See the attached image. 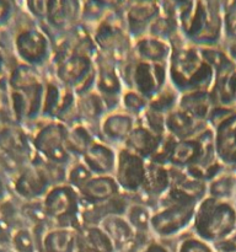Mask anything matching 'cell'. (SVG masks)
I'll return each instance as SVG.
<instances>
[{
	"label": "cell",
	"mask_w": 236,
	"mask_h": 252,
	"mask_svg": "<svg viewBox=\"0 0 236 252\" xmlns=\"http://www.w3.org/2000/svg\"><path fill=\"white\" fill-rule=\"evenodd\" d=\"M142 252H171L170 249L162 243L161 240H157V239H152Z\"/></svg>",
	"instance_id": "obj_40"
},
{
	"label": "cell",
	"mask_w": 236,
	"mask_h": 252,
	"mask_svg": "<svg viewBox=\"0 0 236 252\" xmlns=\"http://www.w3.org/2000/svg\"><path fill=\"white\" fill-rule=\"evenodd\" d=\"M92 176V172L84 164L83 160L76 159L70 162L66 170V184L79 191Z\"/></svg>",
	"instance_id": "obj_33"
},
{
	"label": "cell",
	"mask_w": 236,
	"mask_h": 252,
	"mask_svg": "<svg viewBox=\"0 0 236 252\" xmlns=\"http://www.w3.org/2000/svg\"><path fill=\"white\" fill-rule=\"evenodd\" d=\"M117 148L96 138L81 160L88 167L92 175L113 176L117 164Z\"/></svg>",
	"instance_id": "obj_15"
},
{
	"label": "cell",
	"mask_w": 236,
	"mask_h": 252,
	"mask_svg": "<svg viewBox=\"0 0 236 252\" xmlns=\"http://www.w3.org/2000/svg\"><path fill=\"white\" fill-rule=\"evenodd\" d=\"M130 197L120 193L108 201L90 207H83L81 224L86 225H100L101 221L111 216H124L130 204Z\"/></svg>",
	"instance_id": "obj_20"
},
{
	"label": "cell",
	"mask_w": 236,
	"mask_h": 252,
	"mask_svg": "<svg viewBox=\"0 0 236 252\" xmlns=\"http://www.w3.org/2000/svg\"><path fill=\"white\" fill-rule=\"evenodd\" d=\"M160 14V6L154 0L133 4L125 15V29L133 41L148 34L150 25Z\"/></svg>",
	"instance_id": "obj_18"
},
{
	"label": "cell",
	"mask_w": 236,
	"mask_h": 252,
	"mask_svg": "<svg viewBox=\"0 0 236 252\" xmlns=\"http://www.w3.org/2000/svg\"><path fill=\"white\" fill-rule=\"evenodd\" d=\"M92 38L98 52L118 64L133 53V38L117 20H101Z\"/></svg>",
	"instance_id": "obj_7"
},
{
	"label": "cell",
	"mask_w": 236,
	"mask_h": 252,
	"mask_svg": "<svg viewBox=\"0 0 236 252\" xmlns=\"http://www.w3.org/2000/svg\"><path fill=\"white\" fill-rule=\"evenodd\" d=\"M236 193V177L233 174L221 172L206 184V196L230 201Z\"/></svg>",
	"instance_id": "obj_28"
},
{
	"label": "cell",
	"mask_w": 236,
	"mask_h": 252,
	"mask_svg": "<svg viewBox=\"0 0 236 252\" xmlns=\"http://www.w3.org/2000/svg\"><path fill=\"white\" fill-rule=\"evenodd\" d=\"M53 75L61 86L73 90L76 95L95 89L96 69L93 57L85 53L69 54L53 64Z\"/></svg>",
	"instance_id": "obj_5"
},
{
	"label": "cell",
	"mask_w": 236,
	"mask_h": 252,
	"mask_svg": "<svg viewBox=\"0 0 236 252\" xmlns=\"http://www.w3.org/2000/svg\"><path fill=\"white\" fill-rule=\"evenodd\" d=\"M149 107V100L134 89H124L120 96L119 108L135 118H139Z\"/></svg>",
	"instance_id": "obj_32"
},
{
	"label": "cell",
	"mask_w": 236,
	"mask_h": 252,
	"mask_svg": "<svg viewBox=\"0 0 236 252\" xmlns=\"http://www.w3.org/2000/svg\"><path fill=\"white\" fill-rule=\"evenodd\" d=\"M78 192L83 207L95 206L123 193L115 177L97 175H93Z\"/></svg>",
	"instance_id": "obj_16"
},
{
	"label": "cell",
	"mask_w": 236,
	"mask_h": 252,
	"mask_svg": "<svg viewBox=\"0 0 236 252\" xmlns=\"http://www.w3.org/2000/svg\"><path fill=\"white\" fill-rule=\"evenodd\" d=\"M216 106L211 90H197L181 94L178 107L194 118L208 122L210 112Z\"/></svg>",
	"instance_id": "obj_23"
},
{
	"label": "cell",
	"mask_w": 236,
	"mask_h": 252,
	"mask_svg": "<svg viewBox=\"0 0 236 252\" xmlns=\"http://www.w3.org/2000/svg\"><path fill=\"white\" fill-rule=\"evenodd\" d=\"M53 187L42 160L34 154L29 165L17 174L14 181V192L25 201H38L43 198L48 189Z\"/></svg>",
	"instance_id": "obj_11"
},
{
	"label": "cell",
	"mask_w": 236,
	"mask_h": 252,
	"mask_svg": "<svg viewBox=\"0 0 236 252\" xmlns=\"http://www.w3.org/2000/svg\"><path fill=\"white\" fill-rule=\"evenodd\" d=\"M68 128L57 120H44L43 125L37 128L31 137L34 154L47 161L69 166L74 159L65 145Z\"/></svg>",
	"instance_id": "obj_6"
},
{
	"label": "cell",
	"mask_w": 236,
	"mask_h": 252,
	"mask_svg": "<svg viewBox=\"0 0 236 252\" xmlns=\"http://www.w3.org/2000/svg\"><path fill=\"white\" fill-rule=\"evenodd\" d=\"M12 243L20 252H31L34 249V235L29 229L20 228L12 236Z\"/></svg>",
	"instance_id": "obj_37"
},
{
	"label": "cell",
	"mask_w": 236,
	"mask_h": 252,
	"mask_svg": "<svg viewBox=\"0 0 236 252\" xmlns=\"http://www.w3.org/2000/svg\"><path fill=\"white\" fill-rule=\"evenodd\" d=\"M107 112L108 110L105 101L95 89L76 95V115L79 123L86 126L97 139L100 122Z\"/></svg>",
	"instance_id": "obj_14"
},
{
	"label": "cell",
	"mask_w": 236,
	"mask_h": 252,
	"mask_svg": "<svg viewBox=\"0 0 236 252\" xmlns=\"http://www.w3.org/2000/svg\"><path fill=\"white\" fill-rule=\"evenodd\" d=\"M164 139L165 137H160V135L155 134L151 130L148 129L147 127H144L142 123L138 122L134 129L128 135L123 147L129 150V152L139 155L140 158L145 159L147 161H150L159 153Z\"/></svg>",
	"instance_id": "obj_19"
},
{
	"label": "cell",
	"mask_w": 236,
	"mask_h": 252,
	"mask_svg": "<svg viewBox=\"0 0 236 252\" xmlns=\"http://www.w3.org/2000/svg\"><path fill=\"white\" fill-rule=\"evenodd\" d=\"M209 127L208 122L194 118L179 107L166 115V133L177 140L191 139Z\"/></svg>",
	"instance_id": "obj_17"
},
{
	"label": "cell",
	"mask_w": 236,
	"mask_h": 252,
	"mask_svg": "<svg viewBox=\"0 0 236 252\" xmlns=\"http://www.w3.org/2000/svg\"><path fill=\"white\" fill-rule=\"evenodd\" d=\"M39 244L43 252H75V229L46 225Z\"/></svg>",
	"instance_id": "obj_24"
},
{
	"label": "cell",
	"mask_w": 236,
	"mask_h": 252,
	"mask_svg": "<svg viewBox=\"0 0 236 252\" xmlns=\"http://www.w3.org/2000/svg\"><path fill=\"white\" fill-rule=\"evenodd\" d=\"M100 226L107 234L117 251L122 250L128 244L132 243L137 235L124 216L107 217L101 221Z\"/></svg>",
	"instance_id": "obj_25"
},
{
	"label": "cell",
	"mask_w": 236,
	"mask_h": 252,
	"mask_svg": "<svg viewBox=\"0 0 236 252\" xmlns=\"http://www.w3.org/2000/svg\"><path fill=\"white\" fill-rule=\"evenodd\" d=\"M137 123L138 118L133 117L120 108L110 111L100 122L98 139L118 149L123 147L128 135L134 129Z\"/></svg>",
	"instance_id": "obj_13"
},
{
	"label": "cell",
	"mask_w": 236,
	"mask_h": 252,
	"mask_svg": "<svg viewBox=\"0 0 236 252\" xmlns=\"http://www.w3.org/2000/svg\"><path fill=\"white\" fill-rule=\"evenodd\" d=\"M75 252H117L100 225L81 224L75 230Z\"/></svg>",
	"instance_id": "obj_21"
},
{
	"label": "cell",
	"mask_w": 236,
	"mask_h": 252,
	"mask_svg": "<svg viewBox=\"0 0 236 252\" xmlns=\"http://www.w3.org/2000/svg\"><path fill=\"white\" fill-rule=\"evenodd\" d=\"M41 202L51 225L75 230L81 225L83 203L79 192L68 184L51 187Z\"/></svg>",
	"instance_id": "obj_4"
},
{
	"label": "cell",
	"mask_w": 236,
	"mask_h": 252,
	"mask_svg": "<svg viewBox=\"0 0 236 252\" xmlns=\"http://www.w3.org/2000/svg\"><path fill=\"white\" fill-rule=\"evenodd\" d=\"M191 233L210 245L236 234V207L230 201L206 196L198 203Z\"/></svg>",
	"instance_id": "obj_3"
},
{
	"label": "cell",
	"mask_w": 236,
	"mask_h": 252,
	"mask_svg": "<svg viewBox=\"0 0 236 252\" xmlns=\"http://www.w3.org/2000/svg\"><path fill=\"white\" fill-rule=\"evenodd\" d=\"M176 252H215V250L210 244L189 231L188 235H184V238L177 244Z\"/></svg>",
	"instance_id": "obj_35"
},
{
	"label": "cell",
	"mask_w": 236,
	"mask_h": 252,
	"mask_svg": "<svg viewBox=\"0 0 236 252\" xmlns=\"http://www.w3.org/2000/svg\"><path fill=\"white\" fill-rule=\"evenodd\" d=\"M132 201V199H130ZM125 219L130 224L135 233H150V221L152 217V209L148 204L138 201L130 202L124 214Z\"/></svg>",
	"instance_id": "obj_27"
},
{
	"label": "cell",
	"mask_w": 236,
	"mask_h": 252,
	"mask_svg": "<svg viewBox=\"0 0 236 252\" xmlns=\"http://www.w3.org/2000/svg\"><path fill=\"white\" fill-rule=\"evenodd\" d=\"M95 139V134L86 126L78 123V125L68 128L65 140L66 150L74 160L81 159Z\"/></svg>",
	"instance_id": "obj_26"
},
{
	"label": "cell",
	"mask_w": 236,
	"mask_h": 252,
	"mask_svg": "<svg viewBox=\"0 0 236 252\" xmlns=\"http://www.w3.org/2000/svg\"><path fill=\"white\" fill-rule=\"evenodd\" d=\"M38 83H42L38 69L29 64H19L10 73L9 85L11 90H24Z\"/></svg>",
	"instance_id": "obj_30"
},
{
	"label": "cell",
	"mask_w": 236,
	"mask_h": 252,
	"mask_svg": "<svg viewBox=\"0 0 236 252\" xmlns=\"http://www.w3.org/2000/svg\"><path fill=\"white\" fill-rule=\"evenodd\" d=\"M179 97H181V93L169 81L149 101V107L151 110L162 113V115H167L171 111H174L175 108L178 107Z\"/></svg>",
	"instance_id": "obj_29"
},
{
	"label": "cell",
	"mask_w": 236,
	"mask_h": 252,
	"mask_svg": "<svg viewBox=\"0 0 236 252\" xmlns=\"http://www.w3.org/2000/svg\"><path fill=\"white\" fill-rule=\"evenodd\" d=\"M135 2H143V1H151V0H134Z\"/></svg>",
	"instance_id": "obj_41"
},
{
	"label": "cell",
	"mask_w": 236,
	"mask_h": 252,
	"mask_svg": "<svg viewBox=\"0 0 236 252\" xmlns=\"http://www.w3.org/2000/svg\"><path fill=\"white\" fill-rule=\"evenodd\" d=\"M167 62L169 81L181 94L197 90H211L215 80L213 68L202 57L199 47L191 43L182 33L171 42Z\"/></svg>",
	"instance_id": "obj_1"
},
{
	"label": "cell",
	"mask_w": 236,
	"mask_h": 252,
	"mask_svg": "<svg viewBox=\"0 0 236 252\" xmlns=\"http://www.w3.org/2000/svg\"><path fill=\"white\" fill-rule=\"evenodd\" d=\"M15 49L22 63L38 68L52 64V43L44 32L36 27L24 29L15 38Z\"/></svg>",
	"instance_id": "obj_10"
},
{
	"label": "cell",
	"mask_w": 236,
	"mask_h": 252,
	"mask_svg": "<svg viewBox=\"0 0 236 252\" xmlns=\"http://www.w3.org/2000/svg\"><path fill=\"white\" fill-rule=\"evenodd\" d=\"M58 5L59 0H29L30 11L41 19H48Z\"/></svg>",
	"instance_id": "obj_36"
},
{
	"label": "cell",
	"mask_w": 236,
	"mask_h": 252,
	"mask_svg": "<svg viewBox=\"0 0 236 252\" xmlns=\"http://www.w3.org/2000/svg\"><path fill=\"white\" fill-rule=\"evenodd\" d=\"M167 83V63H149L138 59L133 70L130 89L137 90L150 101Z\"/></svg>",
	"instance_id": "obj_12"
},
{
	"label": "cell",
	"mask_w": 236,
	"mask_h": 252,
	"mask_svg": "<svg viewBox=\"0 0 236 252\" xmlns=\"http://www.w3.org/2000/svg\"><path fill=\"white\" fill-rule=\"evenodd\" d=\"M179 32L181 30H179L178 20L167 14H160L148 30V34L167 42H171Z\"/></svg>",
	"instance_id": "obj_31"
},
{
	"label": "cell",
	"mask_w": 236,
	"mask_h": 252,
	"mask_svg": "<svg viewBox=\"0 0 236 252\" xmlns=\"http://www.w3.org/2000/svg\"><path fill=\"white\" fill-rule=\"evenodd\" d=\"M198 203V199L170 187L152 211L150 221L152 236L157 240H170L189 231Z\"/></svg>",
	"instance_id": "obj_2"
},
{
	"label": "cell",
	"mask_w": 236,
	"mask_h": 252,
	"mask_svg": "<svg viewBox=\"0 0 236 252\" xmlns=\"http://www.w3.org/2000/svg\"><path fill=\"white\" fill-rule=\"evenodd\" d=\"M133 53L139 61L149 63H167L171 54L170 42L145 34L133 41Z\"/></svg>",
	"instance_id": "obj_22"
},
{
	"label": "cell",
	"mask_w": 236,
	"mask_h": 252,
	"mask_svg": "<svg viewBox=\"0 0 236 252\" xmlns=\"http://www.w3.org/2000/svg\"><path fill=\"white\" fill-rule=\"evenodd\" d=\"M93 62H95L96 69L95 90L105 101L108 112L118 110L120 96L124 90V85H123L119 70H118V63L101 54L100 52H97Z\"/></svg>",
	"instance_id": "obj_9"
},
{
	"label": "cell",
	"mask_w": 236,
	"mask_h": 252,
	"mask_svg": "<svg viewBox=\"0 0 236 252\" xmlns=\"http://www.w3.org/2000/svg\"><path fill=\"white\" fill-rule=\"evenodd\" d=\"M147 160L129 152L124 147L118 148L117 164L113 177L123 193L134 196L142 191L147 179Z\"/></svg>",
	"instance_id": "obj_8"
},
{
	"label": "cell",
	"mask_w": 236,
	"mask_h": 252,
	"mask_svg": "<svg viewBox=\"0 0 236 252\" xmlns=\"http://www.w3.org/2000/svg\"><path fill=\"white\" fill-rule=\"evenodd\" d=\"M138 122L160 137H166V115L148 107V110L138 118Z\"/></svg>",
	"instance_id": "obj_34"
},
{
	"label": "cell",
	"mask_w": 236,
	"mask_h": 252,
	"mask_svg": "<svg viewBox=\"0 0 236 252\" xmlns=\"http://www.w3.org/2000/svg\"><path fill=\"white\" fill-rule=\"evenodd\" d=\"M225 31L226 34L231 38L236 39V6L226 10L225 14Z\"/></svg>",
	"instance_id": "obj_38"
},
{
	"label": "cell",
	"mask_w": 236,
	"mask_h": 252,
	"mask_svg": "<svg viewBox=\"0 0 236 252\" xmlns=\"http://www.w3.org/2000/svg\"><path fill=\"white\" fill-rule=\"evenodd\" d=\"M11 1L10 0H0V26L6 24L11 16Z\"/></svg>",
	"instance_id": "obj_39"
}]
</instances>
